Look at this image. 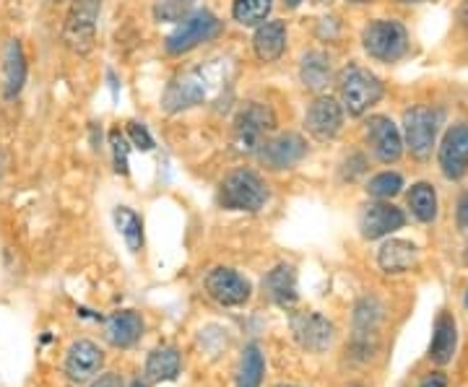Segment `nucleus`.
Returning a JSON list of instances; mask_svg holds the SVG:
<instances>
[{"mask_svg":"<svg viewBox=\"0 0 468 387\" xmlns=\"http://www.w3.org/2000/svg\"><path fill=\"white\" fill-rule=\"evenodd\" d=\"M276 131V115L263 101H248L237 110L232 120V149L239 156L261 152L271 133Z\"/></svg>","mask_w":468,"mask_h":387,"instance_id":"nucleus-1","label":"nucleus"},{"mask_svg":"<svg viewBox=\"0 0 468 387\" xmlns=\"http://www.w3.org/2000/svg\"><path fill=\"white\" fill-rule=\"evenodd\" d=\"M268 198H271V193H268L266 183L252 169H234L218 183L217 201L227 211L258 214L266 208Z\"/></svg>","mask_w":468,"mask_h":387,"instance_id":"nucleus-2","label":"nucleus"},{"mask_svg":"<svg viewBox=\"0 0 468 387\" xmlns=\"http://www.w3.org/2000/svg\"><path fill=\"white\" fill-rule=\"evenodd\" d=\"M383 81L369 68L351 63L338 76V97H341V104L351 118H362L365 112H369V107H375L383 99Z\"/></svg>","mask_w":468,"mask_h":387,"instance_id":"nucleus-3","label":"nucleus"},{"mask_svg":"<svg viewBox=\"0 0 468 387\" xmlns=\"http://www.w3.org/2000/svg\"><path fill=\"white\" fill-rule=\"evenodd\" d=\"M214 89H217V84H214L211 66L177 73L167 84L165 94H162V110L169 112V115H177V112H185V110L201 107L203 101L211 97Z\"/></svg>","mask_w":468,"mask_h":387,"instance_id":"nucleus-4","label":"nucleus"},{"mask_svg":"<svg viewBox=\"0 0 468 387\" xmlns=\"http://www.w3.org/2000/svg\"><path fill=\"white\" fill-rule=\"evenodd\" d=\"M362 47L378 63H399L409 52V32L396 18H375L362 29Z\"/></svg>","mask_w":468,"mask_h":387,"instance_id":"nucleus-5","label":"nucleus"},{"mask_svg":"<svg viewBox=\"0 0 468 387\" xmlns=\"http://www.w3.org/2000/svg\"><path fill=\"white\" fill-rule=\"evenodd\" d=\"M104 0H70L63 24V42L76 55H89L97 45L100 14Z\"/></svg>","mask_w":468,"mask_h":387,"instance_id":"nucleus-6","label":"nucleus"},{"mask_svg":"<svg viewBox=\"0 0 468 387\" xmlns=\"http://www.w3.org/2000/svg\"><path fill=\"white\" fill-rule=\"evenodd\" d=\"M440 122H442V112L435 107H427V104H417V107L403 112V143L414 159L427 162L432 156Z\"/></svg>","mask_w":468,"mask_h":387,"instance_id":"nucleus-7","label":"nucleus"},{"mask_svg":"<svg viewBox=\"0 0 468 387\" xmlns=\"http://www.w3.org/2000/svg\"><path fill=\"white\" fill-rule=\"evenodd\" d=\"M221 21H218L211 11H193L190 16L183 18L172 34L167 37L165 47H167L169 55H187L196 47H201L206 42H214L218 34H221Z\"/></svg>","mask_w":468,"mask_h":387,"instance_id":"nucleus-8","label":"nucleus"},{"mask_svg":"<svg viewBox=\"0 0 468 387\" xmlns=\"http://www.w3.org/2000/svg\"><path fill=\"white\" fill-rule=\"evenodd\" d=\"M255 156L271 172L292 169L307 156V141L300 133H276L268 138Z\"/></svg>","mask_w":468,"mask_h":387,"instance_id":"nucleus-9","label":"nucleus"},{"mask_svg":"<svg viewBox=\"0 0 468 387\" xmlns=\"http://www.w3.org/2000/svg\"><path fill=\"white\" fill-rule=\"evenodd\" d=\"M367 146L372 156L378 159V162H383V164H393V162H399L403 153V133L401 128L393 122L390 118H385V115H375V118L367 120Z\"/></svg>","mask_w":468,"mask_h":387,"instance_id":"nucleus-10","label":"nucleus"},{"mask_svg":"<svg viewBox=\"0 0 468 387\" xmlns=\"http://www.w3.org/2000/svg\"><path fill=\"white\" fill-rule=\"evenodd\" d=\"M344 104L328 94H320L304 115V128L315 141H334L344 128Z\"/></svg>","mask_w":468,"mask_h":387,"instance_id":"nucleus-11","label":"nucleus"},{"mask_svg":"<svg viewBox=\"0 0 468 387\" xmlns=\"http://www.w3.org/2000/svg\"><path fill=\"white\" fill-rule=\"evenodd\" d=\"M203 284H206L208 297L221 304V307H239V304L248 302L252 294L250 281L234 268L208 270Z\"/></svg>","mask_w":468,"mask_h":387,"instance_id":"nucleus-12","label":"nucleus"},{"mask_svg":"<svg viewBox=\"0 0 468 387\" xmlns=\"http://www.w3.org/2000/svg\"><path fill=\"white\" fill-rule=\"evenodd\" d=\"M440 169L448 180H461L468 172V122H455L442 135L440 152H437Z\"/></svg>","mask_w":468,"mask_h":387,"instance_id":"nucleus-13","label":"nucleus"},{"mask_svg":"<svg viewBox=\"0 0 468 387\" xmlns=\"http://www.w3.org/2000/svg\"><path fill=\"white\" fill-rule=\"evenodd\" d=\"M403 224H406V214L393 203H367L359 214V235L365 239H380L403 229Z\"/></svg>","mask_w":468,"mask_h":387,"instance_id":"nucleus-14","label":"nucleus"},{"mask_svg":"<svg viewBox=\"0 0 468 387\" xmlns=\"http://www.w3.org/2000/svg\"><path fill=\"white\" fill-rule=\"evenodd\" d=\"M101 367H104V354L94 340L81 338L70 343L66 354V374L70 377V382H79V385L89 382L100 374Z\"/></svg>","mask_w":468,"mask_h":387,"instance_id":"nucleus-15","label":"nucleus"},{"mask_svg":"<svg viewBox=\"0 0 468 387\" xmlns=\"http://www.w3.org/2000/svg\"><path fill=\"white\" fill-rule=\"evenodd\" d=\"M292 330H294V338L300 340L302 349L313 351V354H320L325 351L331 343H334V322L328 318H323L320 312H302L292 320Z\"/></svg>","mask_w":468,"mask_h":387,"instance_id":"nucleus-16","label":"nucleus"},{"mask_svg":"<svg viewBox=\"0 0 468 387\" xmlns=\"http://www.w3.org/2000/svg\"><path fill=\"white\" fill-rule=\"evenodd\" d=\"M141 336H144V318L133 309L112 312L104 320V338L115 349H131L141 340Z\"/></svg>","mask_w":468,"mask_h":387,"instance_id":"nucleus-17","label":"nucleus"},{"mask_svg":"<svg viewBox=\"0 0 468 387\" xmlns=\"http://www.w3.org/2000/svg\"><path fill=\"white\" fill-rule=\"evenodd\" d=\"M27 84V55L18 39H11L3 50V97L16 99Z\"/></svg>","mask_w":468,"mask_h":387,"instance_id":"nucleus-18","label":"nucleus"},{"mask_svg":"<svg viewBox=\"0 0 468 387\" xmlns=\"http://www.w3.org/2000/svg\"><path fill=\"white\" fill-rule=\"evenodd\" d=\"M252 50L261 63H276L286 50L284 21H263L252 34Z\"/></svg>","mask_w":468,"mask_h":387,"instance_id":"nucleus-19","label":"nucleus"},{"mask_svg":"<svg viewBox=\"0 0 468 387\" xmlns=\"http://www.w3.org/2000/svg\"><path fill=\"white\" fill-rule=\"evenodd\" d=\"M419 250L414 242H406V239H390L385 242L383 247L378 250V266L383 273H409V270L417 266Z\"/></svg>","mask_w":468,"mask_h":387,"instance_id":"nucleus-20","label":"nucleus"},{"mask_svg":"<svg viewBox=\"0 0 468 387\" xmlns=\"http://www.w3.org/2000/svg\"><path fill=\"white\" fill-rule=\"evenodd\" d=\"M455 346H458V328H455V318L451 312H440L435 320V336H432V346H430V359L437 367L451 364L455 356Z\"/></svg>","mask_w":468,"mask_h":387,"instance_id":"nucleus-21","label":"nucleus"},{"mask_svg":"<svg viewBox=\"0 0 468 387\" xmlns=\"http://www.w3.org/2000/svg\"><path fill=\"white\" fill-rule=\"evenodd\" d=\"M263 288L279 307H294L297 304V273H294V266H289V263L276 266L266 276Z\"/></svg>","mask_w":468,"mask_h":387,"instance_id":"nucleus-22","label":"nucleus"},{"mask_svg":"<svg viewBox=\"0 0 468 387\" xmlns=\"http://www.w3.org/2000/svg\"><path fill=\"white\" fill-rule=\"evenodd\" d=\"M180 367H183L180 351L172 346H159L146 359V380L149 382H169L180 374Z\"/></svg>","mask_w":468,"mask_h":387,"instance_id":"nucleus-23","label":"nucleus"},{"mask_svg":"<svg viewBox=\"0 0 468 387\" xmlns=\"http://www.w3.org/2000/svg\"><path fill=\"white\" fill-rule=\"evenodd\" d=\"M331 58L325 52H307L300 63V81L310 91H320L331 81Z\"/></svg>","mask_w":468,"mask_h":387,"instance_id":"nucleus-24","label":"nucleus"},{"mask_svg":"<svg viewBox=\"0 0 468 387\" xmlns=\"http://www.w3.org/2000/svg\"><path fill=\"white\" fill-rule=\"evenodd\" d=\"M112 219H115L117 232L125 239L128 250H131V253H138V250L144 247V219L135 214L133 208H128V205L115 208Z\"/></svg>","mask_w":468,"mask_h":387,"instance_id":"nucleus-25","label":"nucleus"},{"mask_svg":"<svg viewBox=\"0 0 468 387\" xmlns=\"http://www.w3.org/2000/svg\"><path fill=\"white\" fill-rule=\"evenodd\" d=\"M406 201H409V208H411L414 219H419L421 224H430V221L437 219V193L430 183L411 185Z\"/></svg>","mask_w":468,"mask_h":387,"instance_id":"nucleus-26","label":"nucleus"},{"mask_svg":"<svg viewBox=\"0 0 468 387\" xmlns=\"http://www.w3.org/2000/svg\"><path fill=\"white\" fill-rule=\"evenodd\" d=\"M263 371H266L263 354H261V349H258L255 343H250V346L242 351L239 374H237V387H261Z\"/></svg>","mask_w":468,"mask_h":387,"instance_id":"nucleus-27","label":"nucleus"},{"mask_svg":"<svg viewBox=\"0 0 468 387\" xmlns=\"http://www.w3.org/2000/svg\"><path fill=\"white\" fill-rule=\"evenodd\" d=\"M273 8V0H234L232 16L242 26H261Z\"/></svg>","mask_w":468,"mask_h":387,"instance_id":"nucleus-28","label":"nucleus"},{"mask_svg":"<svg viewBox=\"0 0 468 387\" xmlns=\"http://www.w3.org/2000/svg\"><path fill=\"white\" fill-rule=\"evenodd\" d=\"M383 318V307L378 299H362L356 304V312H354V325H356V338H369L378 330V322Z\"/></svg>","mask_w":468,"mask_h":387,"instance_id":"nucleus-29","label":"nucleus"},{"mask_svg":"<svg viewBox=\"0 0 468 387\" xmlns=\"http://www.w3.org/2000/svg\"><path fill=\"white\" fill-rule=\"evenodd\" d=\"M403 177L399 172H380L367 183V193L378 201H390L401 193Z\"/></svg>","mask_w":468,"mask_h":387,"instance_id":"nucleus-30","label":"nucleus"},{"mask_svg":"<svg viewBox=\"0 0 468 387\" xmlns=\"http://www.w3.org/2000/svg\"><path fill=\"white\" fill-rule=\"evenodd\" d=\"M196 0H156L154 3V18L167 21V24H180L183 18L193 14Z\"/></svg>","mask_w":468,"mask_h":387,"instance_id":"nucleus-31","label":"nucleus"},{"mask_svg":"<svg viewBox=\"0 0 468 387\" xmlns=\"http://www.w3.org/2000/svg\"><path fill=\"white\" fill-rule=\"evenodd\" d=\"M110 146H112V159H115V169L120 174H128V152H131V138L122 133L120 128L110 131Z\"/></svg>","mask_w":468,"mask_h":387,"instance_id":"nucleus-32","label":"nucleus"},{"mask_svg":"<svg viewBox=\"0 0 468 387\" xmlns=\"http://www.w3.org/2000/svg\"><path fill=\"white\" fill-rule=\"evenodd\" d=\"M128 138H131V143L138 152H151L154 149V138H151L144 122H128Z\"/></svg>","mask_w":468,"mask_h":387,"instance_id":"nucleus-33","label":"nucleus"},{"mask_svg":"<svg viewBox=\"0 0 468 387\" xmlns=\"http://www.w3.org/2000/svg\"><path fill=\"white\" fill-rule=\"evenodd\" d=\"M458 226L468 232V193H463L458 201Z\"/></svg>","mask_w":468,"mask_h":387,"instance_id":"nucleus-34","label":"nucleus"},{"mask_svg":"<svg viewBox=\"0 0 468 387\" xmlns=\"http://www.w3.org/2000/svg\"><path fill=\"white\" fill-rule=\"evenodd\" d=\"M91 387H122V380H120V374H115V371H107V374H100V380Z\"/></svg>","mask_w":468,"mask_h":387,"instance_id":"nucleus-35","label":"nucleus"},{"mask_svg":"<svg viewBox=\"0 0 468 387\" xmlns=\"http://www.w3.org/2000/svg\"><path fill=\"white\" fill-rule=\"evenodd\" d=\"M419 387H448V377L442 374V371H435V374H430V377H424Z\"/></svg>","mask_w":468,"mask_h":387,"instance_id":"nucleus-36","label":"nucleus"},{"mask_svg":"<svg viewBox=\"0 0 468 387\" xmlns=\"http://www.w3.org/2000/svg\"><path fill=\"white\" fill-rule=\"evenodd\" d=\"M3 180H5V153L0 149V185H3Z\"/></svg>","mask_w":468,"mask_h":387,"instance_id":"nucleus-37","label":"nucleus"},{"mask_svg":"<svg viewBox=\"0 0 468 387\" xmlns=\"http://www.w3.org/2000/svg\"><path fill=\"white\" fill-rule=\"evenodd\" d=\"M302 0H286V5H292V8H294V5H300Z\"/></svg>","mask_w":468,"mask_h":387,"instance_id":"nucleus-38","label":"nucleus"},{"mask_svg":"<svg viewBox=\"0 0 468 387\" xmlns=\"http://www.w3.org/2000/svg\"><path fill=\"white\" fill-rule=\"evenodd\" d=\"M399 3H430V0H399Z\"/></svg>","mask_w":468,"mask_h":387,"instance_id":"nucleus-39","label":"nucleus"},{"mask_svg":"<svg viewBox=\"0 0 468 387\" xmlns=\"http://www.w3.org/2000/svg\"><path fill=\"white\" fill-rule=\"evenodd\" d=\"M131 387H149V385H146V382H141V380H135V382Z\"/></svg>","mask_w":468,"mask_h":387,"instance_id":"nucleus-40","label":"nucleus"},{"mask_svg":"<svg viewBox=\"0 0 468 387\" xmlns=\"http://www.w3.org/2000/svg\"><path fill=\"white\" fill-rule=\"evenodd\" d=\"M346 3H369V0H346Z\"/></svg>","mask_w":468,"mask_h":387,"instance_id":"nucleus-41","label":"nucleus"},{"mask_svg":"<svg viewBox=\"0 0 468 387\" xmlns=\"http://www.w3.org/2000/svg\"><path fill=\"white\" fill-rule=\"evenodd\" d=\"M466 309H468V291H466Z\"/></svg>","mask_w":468,"mask_h":387,"instance_id":"nucleus-42","label":"nucleus"},{"mask_svg":"<svg viewBox=\"0 0 468 387\" xmlns=\"http://www.w3.org/2000/svg\"><path fill=\"white\" fill-rule=\"evenodd\" d=\"M279 387H292V385H279Z\"/></svg>","mask_w":468,"mask_h":387,"instance_id":"nucleus-43","label":"nucleus"}]
</instances>
